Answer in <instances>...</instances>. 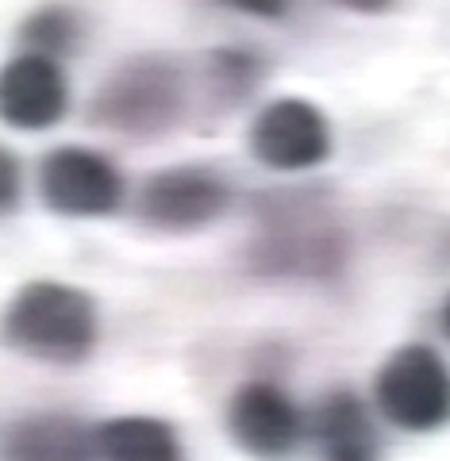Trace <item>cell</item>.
Segmentation results:
<instances>
[{
  "label": "cell",
  "instance_id": "12",
  "mask_svg": "<svg viewBox=\"0 0 450 461\" xmlns=\"http://www.w3.org/2000/svg\"><path fill=\"white\" fill-rule=\"evenodd\" d=\"M96 461H185L181 435L158 415H115L93 430Z\"/></svg>",
  "mask_w": 450,
  "mask_h": 461
},
{
  "label": "cell",
  "instance_id": "1",
  "mask_svg": "<svg viewBox=\"0 0 450 461\" xmlns=\"http://www.w3.org/2000/svg\"><path fill=\"white\" fill-rule=\"evenodd\" d=\"M96 300L66 281L23 285L0 315V342L35 362L78 366L96 350Z\"/></svg>",
  "mask_w": 450,
  "mask_h": 461
},
{
  "label": "cell",
  "instance_id": "4",
  "mask_svg": "<svg viewBox=\"0 0 450 461\" xmlns=\"http://www.w3.org/2000/svg\"><path fill=\"white\" fill-rule=\"evenodd\" d=\"M254 266L266 273H297V277H316V273H335L346 258L343 230L324 220L308 204L273 208L258 223L254 239Z\"/></svg>",
  "mask_w": 450,
  "mask_h": 461
},
{
  "label": "cell",
  "instance_id": "3",
  "mask_svg": "<svg viewBox=\"0 0 450 461\" xmlns=\"http://www.w3.org/2000/svg\"><path fill=\"white\" fill-rule=\"evenodd\" d=\"M373 403L393 427L431 435L450 423V366L427 342H404L373 373Z\"/></svg>",
  "mask_w": 450,
  "mask_h": 461
},
{
  "label": "cell",
  "instance_id": "14",
  "mask_svg": "<svg viewBox=\"0 0 450 461\" xmlns=\"http://www.w3.org/2000/svg\"><path fill=\"white\" fill-rule=\"evenodd\" d=\"M20 39L27 50L35 54H47V58H62L78 47V16L69 8H39L23 20L20 27Z\"/></svg>",
  "mask_w": 450,
  "mask_h": 461
},
{
  "label": "cell",
  "instance_id": "10",
  "mask_svg": "<svg viewBox=\"0 0 450 461\" xmlns=\"http://www.w3.org/2000/svg\"><path fill=\"white\" fill-rule=\"evenodd\" d=\"M308 430L327 461H377L381 435H377L373 411L351 388H331L312 408Z\"/></svg>",
  "mask_w": 450,
  "mask_h": 461
},
{
  "label": "cell",
  "instance_id": "17",
  "mask_svg": "<svg viewBox=\"0 0 450 461\" xmlns=\"http://www.w3.org/2000/svg\"><path fill=\"white\" fill-rule=\"evenodd\" d=\"M335 5H343V8H351V12H362V16H377V12L393 8V5H397V0H335Z\"/></svg>",
  "mask_w": 450,
  "mask_h": 461
},
{
  "label": "cell",
  "instance_id": "2",
  "mask_svg": "<svg viewBox=\"0 0 450 461\" xmlns=\"http://www.w3.org/2000/svg\"><path fill=\"white\" fill-rule=\"evenodd\" d=\"M188 77L170 54H135L120 62L93 93L89 120L100 131L127 139H158L185 120Z\"/></svg>",
  "mask_w": 450,
  "mask_h": 461
},
{
  "label": "cell",
  "instance_id": "5",
  "mask_svg": "<svg viewBox=\"0 0 450 461\" xmlns=\"http://www.w3.org/2000/svg\"><path fill=\"white\" fill-rule=\"evenodd\" d=\"M246 147L266 169L304 173L331 158V123L312 100L278 96L254 115Z\"/></svg>",
  "mask_w": 450,
  "mask_h": 461
},
{
  "label": "cell",
  "instance_id": "16",
  "mask_svg": "<svg viewBox=\"0 0 450 461\" xmlns=\"http://www.w3.org/2000/svg\"><path fill=\"white\" fill-rule=\"evenodd\" d=\"M224 5L239 8V12H251V16H258V20H278L289 12L293 0H224Z\"/></svg>",
  "mask_w": 450,
  "mask_h": 461
},
{
  "label": "cell",
  "instance_id": "9",
  "mask_svg": "<svg viewBox=\"0 0 450 461\" xmlns=\"http://www.w3.org/2000/svg\"><path fill=\"white\" fill-rule=\"evenodd\" d=\"M69 108V85L58 58L23 50L0 66V123L16 131H47Z\"/></svg>",
  "mask_w": 450,
  "mask_h": 461
},
{
  "label": "cell",
  "instance_id": "18",
  "mask_svg": "<svg viewBox=\"0 0 450 461\" xmlns=\"http://www.w3.org/2000/svg\"><path fill=\"white\" fill-rule=\"evenodd\" d=\"M443 330H446V339H450V296H446V304H443Z\"/></svg>",
  "mask_w": 450,
  "mask_h": 461
},
{
  "label": "cell",
  "instance_id": "7",
  "mask_svg": "<svg viewBox=\"0 0 450 461\" xmlns=\"http://www.w3.org/2000/svg\"><path fill=\"white\" fill-rule=\"evenodd\" d=\"M227 435L254 461H289L304 438V411L273 381H246L227 400Z\"/></svg>",
  "mask_w": 450,
  "mask_h": 461
},
{
  "label": "cell",
  "instance_id": "6",
  "mask_svg": "<svg viewBox=\"0 0 450 461\" xmlns=\"http://www.w3.org/2000/svg\"><path fill=\"white\" fill-rule=\"evenodd\" d=\"M42 204L69 220H96L124 204V177L100 150L58 147L39 166Z\"/></svg>",
  "mask_w": 450,
  "mask_h": 461
},
{
  "label": "cell",
  "instance_id": "15",
  "mask_svg": "<svg viewBox=\"0 0 450 461\" xmlns=\"http://www.w3.org/2000/svg\"><path fill=\"white\" fill-rule=\"evenodd\" d=\"M20 193H23V173H20V162H16V154H12L8 147H0V215L16 212Z\"/></svg>",
  "mask_w": 450,
  "mask_h": 461
},
{
  "label": "cell",
  "instance_id": "8",
  "mask_svg": "<svg viewBox=\"0 0 450 461\" xmlns=\"http://www.w3.org/2000/svg\"><path fill=\"white\" fill-rule=\"evenodd\" d=\"M231 204L220 173L205 166H170L142 185L139 220L166 235H193L216 223Z\"/></svg>",
  "mask_w": 450,
  "mask_h": 461
},
{
  "label": "cell",
  "instance_id": "11",
  "mask_svg": "<svg viewBox=\"0 0 450 461\" xmlns=\"http://www.w3.org/2000/svg\"><path fill=\"white\" fill-rule=\"evenodd\" d=\"M0 461H96L93 427L66 411H39L0 430Z\"/></svg>",
  "mask_w": 450,
  "mask_h": 461
},
{
  "label": "cell",
  "instance_id": "13",
  "mask_svg": "<svg viewBox=\"0 0 450 461\" xmlns=\"http://www.w3.org/2000/svg\"><path fill=\"white\" fill-rule=\"evenodd\" d=\"M258 81H262V62H258L251 50H216L208 58V89L227 108L235 104V100L251 96Z\"/></svg>",
  "mask_w": 450,
  "mask_h": 461
}]
</instances>
